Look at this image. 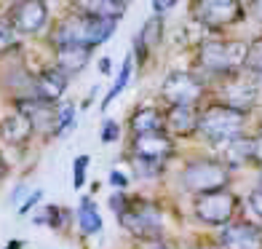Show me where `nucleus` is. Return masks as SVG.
Here are the masks:
<instances>
[{
  "label": "nucleus",
  "instance_id": "1",
  "mask_svg": "<svg viewBox=\"0 0 262 249\" xmlns=\"http://www.w3.org/2000/svg\"><path fill=\"white\" fill-rule=\"evenodd\" d=\"M115 22L113 19H99V16H89V14H78L64 19L56 27V40L59 46H99L113 35Z\"/></svg>",
  "mask_w": 262,
  "mask_h": 249
},
{
  "label": "nucleus",
  "instance_id": "2",
  "mask_svg": "<svg viewBox=\"0 0 262 249\" xmlns=\"http://www.w3.org/2000/svg\"><path fill=\"white\" fill-rule=\"evenodd\" d=\"M198 129L214 145H228L233 139H241L244 113L228 108V105H214L198 118Z\"/></svg>",
  "mask_w": 262,
  "mask_h": 249
},
{
  "label": "nucleus",
  "instance_id": "3",
  "mask_svg": "<svg viewBox=\"0 0 262 249\" xmlns=\"http://www.w3.org/2000/svg\"><path fill=\"white\" fill-rule=\"evenodd\" d=\"M230 174L225 166L214 163V161H195L190 163L187 169L182 172V185L185 191H193V193H217L228 185Z\"/></svg>",
  "mask_w": 262,
  "mask_h": 249
},
{
  "label": "nucleus",
  "instance_id": "4",
  "mask_svg": "<svg viewBox=\"0 0 262 249\" xmlns=\"http://www.w3.org/2000/svg\"><path fill=\"white\" fill-rule=\"evenodd\" d=\"M249 46L238 40H206L201 46V62L214 73H230V70L246 65Z\"/></svg>",
  "mask_w": 262,
  "mask_h": 249
},
{
  "label": "nucleus",
  "instance_id": "5",
  "mask_svg": "<svg viewBox=\"0 0 262 249\" xmlns=\"http://www.w3.org/2000/svg\"><path fill=\"white\" fill-rule=\"evenodd\" d=\"M121 225L134 236H139V239H150L161 228V212L147 201H137V204L126 206V212L121 215Z\"/></svg>",
  "mask_w": 262,
  "mask_h": 249
},
{
  "label": "nucleus",
  "instance_id": "6",
  "mask_svg": "<svg viewBox=\"0 0 262 249\" xmlns=\"http://www.w3.org/2000/svg\"><path fill=\"white\" fill-rule=\"evenodd\" d=\"M161 91L174 108H193V102L204 94V83L190 73H171L163 80Z\"/></svg>",
  "mask_w": 262,
  "mask_h": 249
},
{
  "label": "nucleus",
  "instance_id": "7",
  "mask_svg": "<svg viewBox=\"0 0 262 249\" xmlns=\"http://www.w3.org/2000/svg\"><path fill=\"white\" fill-rule=\"evenodd\" d=\"M233 212H235V196L225 191L201 196L195 204V215L209 225H225L233 217Z\"/></svg>",
  "mask_w": 262,
  "mask_h": 249
},
{
  "label": "nucleus",
  "instance_id": "8",
  "mask_svg": "<svg viewBox=\"0 0 262 249\" xmlns=\"http://www.w3.org/2000/svg\"><path fill=\"white\" fill-rule=\"evenodd\" d=\"M49 19V6L40 0H25L11 6V22L16 32H38Z\"/></svg>",
  "mask_w": 262,
  "mask_h": 249
},
{
  "label": "nucleus",
  "instance_id": "9",
  "mask_svg": "<svg viewBox=\"0 0 262 249\" xmlns=\"http://www.w3.org/2000/svg\"><path fill=\"white\" fill-rule=\"evenodd\" d=\"M195 16L209 27H225L241 16V6L233 0H204L195 6Z\"/></svg>",
  "mask_w": 262,
  "mask_h": 249
},
{
  "label": "nucleus",
  "instance_id": "10",
  "mask_svg": "<svg viewBox=\"0 0 262 249\" xmlns=\"http://www.w3.org/2000/svg\"><path fill=\"white\" fill-rule=\"evenodd\" d=\"M67 89V75L59 67H46L43 73L35 78V99L46 105H54Z\"/></svg>",
  "mask_w": 262,
  "mask_h": 249
},
{
  "label": "nucleus",
  "instance_id": "11",
  "mask_svg": "<svg viewBox=\"0 0 262 249\" xmlns=\"http://www.w3.org/2000/svg\"><path fill=\"white\" fill-rule=\"evenodd\" d=\"M225 249H262V231L257 225H230L222 233Z\"/></svg>",
  "mask_w": 262,
  "mask_h": 249
},
{
  "label": "nucleus",
  "instance_id": "12",
  "mask_svg": "<svg viewBox=\"0 0 262 249\" xmlns=\"http://www.w3.org/2000/svg\"><path fill=\"white\" fill-rule=\"evenodd\" d=\"M21 115L30 118L32 129H43V132L56 134V110H54V105H46L40 99H25L21 102Z\"/></svg>",
  "mask_w": 262,
  "mask_h": 249
},
{
  "label": "nucleus",
  "instance_id": "13",
  "mask_svg": "<svg viewBox=\"0 0 262 249\" xmlns=\"http://www.w3.org/2000/svg\"><path fill=\"white\" fill-rule=\"evenodd\" d=\"M134 153L139 158H147V161H163L171 153V142H169V137H163L161 132L139 134L137 142H134Z\"/></svg>",
  "mask_w": 262,
  "mask_h": 249
},
{
  "label": "nucleus",
  "instance_id": "14",
  "mask_svg": "<svg viewBox=\"0 0 262 249\" xmlns=\"http://www.w3.org/2000/svg\"><path fill=\"white\" fill-rule=\"evenodd\" d=\"M32 134V123L27 115H8L3 118V123H0V137H3L6 142H11V145H21V142H27V137Z\"/></svg>",
  "mask_w": 262,
  "mask_h": 249
},
{
  "label": "nucleus",
  "instance_id": "15",
  "mask_svg": "<svg viewBox=\"0 0 262 249\" xmlns=\"http://www.w3.org/2000/svg\"><path fill=\"white\" fill-rule=\"evenodd\" d=\"M89 54H91V49H86V46H59V70L64 75L80 73L91 59Z\"/></svg>",
  "mask_w": 262,
  "mask_h": 249
},
{
  "label": "nucleus",
  "instance_id": "16",
  "mask_svg": "<svg viewBox=\"0 0 262 249\" xmlns=\"http://www.w3.org/2000/svg\"><path fill=\"white\" fill-rule=\"evenodd\" d=\"M166 123L174 134H193L198 129V113L193 108H171Z\"/></svg>",
  "mask_w": 262,
  "mask_h": 249
},
{
  "label": "nucleus",
  "instance_id": "17",
  "mask_svg": "<svg viewBox=\"0 0 262 249\" xmlns=\"http://www.w3.org/2000/svg\"><path fill=\"white\" fill-rule=\"evenodd\" d=\"M78 225H80V231L89 233V236L102 231V217H99V212H97V206H94L91 198L80 201V206H78Z\"/></svg>",
  "mask_w": 262,
  "mask_h": 249
},
{
  "label": "nucleus",
  "instance_id": "18",
  "mask_svg": "<svg viewBox=\"0 0 262 249\" xmlns=\"http://www.w3.org/2000/svg\"><path fill=\"white\" fill-rule=\"evenodd\" d=\"M131 129L139 134H152V132H161V113L156 108H145L139 110L134 118H131Z\"/></svg>",
  "mask_w": 262,
  "mask_h": 249
},
{
  "label": "nucleus",
  "instance_id": "19",
  "mask_svg": "<svg viewBox=\"0 0 262 249\" xmlns=\"http://www.w3.org/2000/svg\"><path fill=\"white\" fill-rule=\"evenodd\" d=\"M80 11H89V16H99V19H113L118 22V16H123L126 11V3H121V0H107V3H78Z\"/></svg>",
  "mask_w": 262,
  "mask_h": 249
},
{
  "label": "nucleus",
  "instance_id": "20",
  "mask_svg": "<svg viewBox=\"0 0 262 249\" xmlns=\"http://www.w3.org/2000/svg\"><path fill=\"white\" fill-rule=\"evenodd\" d=\"M161 19L158 16H152L145 27H142V32H139V38H137V49L142 51V54H147L150 49H156V46L161 43Z\"/></svg>",
  "mask_w": 262,
  "mask_h": 249
},
{
  "label": "nucleus",
  "instance_id": "21",
  "mask_svg": "<svg viewBox=\"0 0 262 249\" xmlns=\"http://www.w3.org/2000/svg\"><path fill=\"white\" fill-rule=\"evenodd\" d=\"M131 70H134V59L126 56V59H123V67H121V75H118V80H115L113 91H110V94H107V97L102 99V108H104V110H107V105H110V102L118 97V94H121V91L126 89V83H128V78H131Z\"/></svg>",
  "mask_w": 262,
  "mask_h": 249
},
{
  "label": "nucleus",
  "instance_id": "22",
  "mask_svg": "<svg viewBox=\"0 0 262 249\" xmlns=\"http://www.w3.org/2000/svg\"><path fill=\"white\" fill-rule=\"evenodd\" d=\"M246 65L252 67L257 75H262V40H254L246 49Z\"/></svg>",
  "mask_w": 262,
  "mask_h": 249
},
{
  "label": "nucleus",
  "instance_id": "23",
  "mask_svg": "<svg viewBox=\"0 0 262 249\" xmlns=\"http://www.w3.org/2000/svg\"><path fill=\"white\" fill-rule=\"evenodd\" d=\"M134 169H137V174H142V177H156V174H161V169H163V163L161 161H147V158H134Z\"/></svg>",
  "mask_w": 262,
  "mask_h": 249
},
{
  "label": "nucleus",
  "instance_id": "24",
  "mask_svg": "<svg viewBox=\"0 0 262 249\" xmlns=\"http://www.w3.org/2000/svg\"><path fill=\"white\" fill-rule=\"evenodd\" d=\"M73 115H75L73 105H64L62 110H56V134H64L67 129L73 126Z\"/></svg>",
  "mask_w": 262,
  "mask_h": 249
},
{
  "label": "nucleus",
  "instance_id": "25",
  "mask_svg": "<svg viewBox=\"0 0 262 249\" xmlns=\"http://www.w3.org/2000/svg\"><path fill=\"white\" fill-rule=\"evenodd\" d=\"M16 43V30L8 25V22L0 19V51L3 49H11V46Z\"/></svg>",
  "mask_w": 262,
  "mask_h": 249
},
{
  "label": "nucleus",
  "instance_id": "26",
  "mask_svg": "<svg viewBox=\"0 0 262 249\" xmlns=\"http://www.w3.org/2000/svg\"><path fill=\"white\" fill-rule=\"evenodd\" d=\"M246 204H249V212H252V217L262 225V191H252V193H249Z\"/></svg>",
  "mask_w": 262,
  "mask_h": 249
},
{
  "label": "nucleus",
  "instance_id": "27",
  "mask_svg": "<svg viewBox=\"0 0 262 249\" xmlns=\"http://www.w3.org/2000/svg\"><path fill=\"white\" fill-rule=\"evenodd\" d=\"M86 169H89V156H78V158H75V188H83Z\"/></svg>",
  "mask_w": 262,
  "mask_h": 249
},
{
  "label": "nucleus",
  "instance_id": "28",
  "mask_svg": "<svg viewBox=\"0 0 262 249\" xmlns=\"http://www.w3.org/2000/svg\"><path fill=\"white\" fill-rule=\"evenodd\" d=\"M35 222H49L51 228H59V209L56 206H49V209H46V215L35 217Z\"/></svg>",
  "mask_w": 262,
  "mask_h": 249
},
{
  "label": "nucleus",
  "instance_id": "29",
  "mask_svg": "<svg viewBox=\"0 0 262 249\" xmlns=\"http://www.w3.org/2000/svg\"><path fill=\"white\" fill-rule=\"evenodd\" d=\"M118 134H121L118 123H115V121H107V123H104V129H102V142H104V145H107V142H115V139H118Z\"/></svg>",
  "mask_w": 262,
  "mask_h": 249
},
{
  "label": "nucleus",
  "instance_id": "30",
  "mask_svg": "<svg viewBox=\"0 0 262 249\" xmlns=\"http://www.w3.org/2000/svg\"><path fill=\"white\" fill-rule=\"evenodd\" d=\"M40 198H43V191H32V193H30V198H27L25 204L19 206V215H27V212H30V209H32L35 204H38Z\"/></svg>",
  "mask_w": 262,
  "mask_h": 249
},
{
  "label": "nucleus",
  "instance_id": "31",
  "mask_svg": "<svg viewBox=\"0 0 262 249\" xmlns=\"http://www.w3.org/2000/svg\"><path fill=\"white\" fill-rule=\"evenodd\" d=\"M110 204H113V212H118V217H121L123 212H126V206H128V201H126L121 193H115V196L110 198Z\"/></svg>",
  "mask_w": 262,
  "mask_h": 249
},
{
  "label": "nucleus",
  "instance_id": "32",
  "mask_svg": "<svg viewBox=\"0 0 262 249\" xmlns=\"http://www.w3.org/2000/svg\"><path fill=\"white\" fill-rule=\"evenodd\" d=\"M110 182L118 188V191H123V188L128 185V180H126V177H123L121 172H113V174H110Z\"/></svg>",
  "mask_w": 262,
  "mask_h": 249
},
{
  "label": "nucleus",
  "instance_id": "33",
  "mask_svg": "<svg viewBox=\"0 0 262 249\" xmlns=\"http://www.w3.org/2000/svg\"><path fill=\"white\" fill-rule=\"evenodd\" d=\"M252 158L262 163V137H257V139H252Z\"/></svg>",
  "mask_w": 262,
  "mask_h": 249
},
{
  "label": "nucleus",
  "instance_id": "34",
  "mask_svg": "<svg viewBox=\"0 0 262 249\" xmlns=\"http://www.w3.org/2000/svg\"><path fill=\"white\" fill-rule=\"evenodd\" d=\"M171 8H174V0H156V3H152V11H158V14L171 11Z\"/></svg>",
  "mask_w": 262,
  "mask_h": 249
},
{
  "label": "nucleus",
  "instance_id": "35",
  "mask_svg": "<svg viewBox=\"0 0 262 249\" xmlns=\"http://www.w3.org/2000/svg\"><path fill=\"white\" fill-rule=\"evenodd\" d=\"M27 193H30V188H27V185H19L16 191H14V201H19L21 196H27Z\"/></svg>",
  "mask_w": 262,
  "mask_h": 249
},
{
  "label": "nucleus",
  "instance_id": "36",
  "mask_svg": "<svg viewBox=\"0 0 262 249\" xmlns=\"http://www.w3.org/2000/svg\"><path fill=\"white\" fill-rule=\"evenodd\" d=\"M252 11H254V16H257V19L262 22V0H259V3H254V6H252Z\"/></svg>",
  "mask_w": 262,
  "mask_h": 249
},
{
  "label": "nucleus",
  "instance_id": "37",
  "mask_svg": "<svg viewBox=\"0 0 262 249\" xmlns=\"http://www.w3.org/2000/svg\"><path fill=\"white\" fill-rule=\"evenodd\" d=\"M99 70H102V73H110V59H102V62H99Z\"/></svg>",
  "mask_w": 262,
  "mask_h": 249
},
{
  "label": "nucleus",
  "instance_id": "38",
  "mask_svg": "<svg viewBox=\"0 0 262 249\" xmlns=\"http://www.w3.org/2000/svg\"><path fill=\"white\" fill-rule=\"evenodd\" d=\"M259 182H262V174H259Z\"/></svg>",
  "mask_w": 262,
  "mask_h": 249
},
{
  "label": "nucleus",
  "instance_id": "39",
  "mask_svg": "<svg viewBox=\"0 0 262 249\" xmlns=\"http://www.w3.org/2000/svg\"><path fill=\"white\" fill-rule=\"evenodd\" d=\"M0 174H3V169H0Z\"/></svg>",
  "mask_w": 262,
  "mask_h": 249
}]
</instances>
